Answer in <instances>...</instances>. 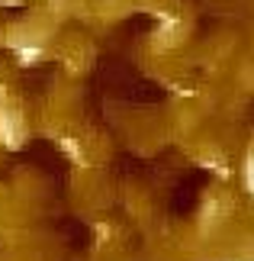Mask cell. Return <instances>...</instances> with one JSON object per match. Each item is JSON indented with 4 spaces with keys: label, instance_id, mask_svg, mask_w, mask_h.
I'll return each instance as SVG.
<instances>
[{
    "label": "cell",
    "instance_id": "obj_1",
    "mask_svg": "<svg viewBox=\"0 0 254 261\" xmlns=\"http://www.w3.org/2000/svg\"><path fill=\"white\" fill-rule=\"evenodd\" d=\"M0 142L7 148H19L23 145V123L16 119L13 107L0 103Z\"/></svg>",
    "mask_w": 254,
    "mask_h": 261
},
{
    "label": "cell",
    "instance_id": "obj_2",
    "mask_svg": "<svg viewBox=\"0 0 254 261\" xmlns=\"http://www.w3.org/2000/svg\"><path fill=\"white\" fill-rule=\"evenodd\" d=\"M58 145H62V152L71 158L74 165H84V152H80V145L74 142V139H68V136H58Z\"/></svg>",
    "mask_w": 254,
    "mask_h": 261
},
{
    "label": "cell",
    "instance_id": "obj_3",
    "mask_svg": "<svg viewBox=\"0 0 254 261\" xmlns=\"http://www.w3.org/2000/svg\"><path fill=\"white\" fill-rule=\"evenodd\" d=\"M36 58H42V48H36V45H16V62L19 65H33Z\"/></svg>",
    "mask_w": 254,
    "mask_h": 261
},
{
    "label": "cell",
    "instance_id": "obj_4",
    "mask_svg": "<svg viewBox=\"0 0 254 261\" xmlns=\"http://www.w3.org/2000/svg\"><path fill=\"white\" fill-rule=\"evenodd\" d=\"M245 184H248V194L254 197V148H251L248 158H245Z\"/></svg>",
    "mask_w": 254,
    "mask_h": 261
}]
</instances>
